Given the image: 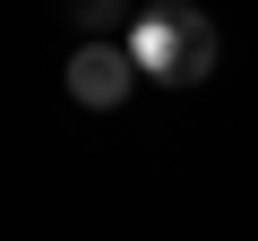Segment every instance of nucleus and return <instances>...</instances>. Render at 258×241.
<instances>
[{"instance_id":"obj_1","label":"nucleus","mask_w":258,"mask_h":241,"mask_svg":"<svg viewBox=\"0 0 258 241\" xmlns=\"http://www.w3.org/2000/svg\"><path fill=\"white\" fill-rule=\"evenodd\" d=\"M215 52H224V35H215L207 9H138L129 18V61L155 86H207Z\"/></svg>"},{"instance_id":"obj_2","label":"nucleus","mask_w":258,"mask_h":241,"mask_svg":"<svg viewBox=\"0 0 258 241\" xmlns=\"http://www.w3.org/2000/svg\"><path fill=\"white\" fill-rule=\"evenodd\" d=\"M60 86H69V103L112 112L129 86H138V61H129V43H78V52H69V69H60Z\"/></svg>"},{"instance_id":"obj_3","label":"nucleus","mask_w":258,"mask_h":241,"mask_svg":"<svg viewBox=\"0 0 258 241\" xmlns=\"http://www.w3.org/2000/svg\"><path fill=\"white\" fill-rule=\"evenodd\" d=\"M69 26H78V35H86V43H95V35H103V26H112V9H103V0H78V9H69Z\"/></svg>"}]
</instances>
